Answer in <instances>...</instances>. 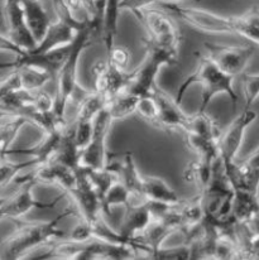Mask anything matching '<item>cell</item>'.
<instances>
[{
    "mask_svg": "<svg viewBox=\"0 0 259 260\" xmlns=\"http://www.w3.org/2000/svg\"><path fill=\"white\" fill-rule=\"evenodd\" d=\"M76 210L66 209L50 221L22 222L17 230L8 236L0 245V258L23 259L30 251L46 248L54 243V239L63 236L59 223L66 216L76 215Z\"/></svg>",
    "mask_w": 259,
    "mask_h": 260,
    "instance_id": "obj_1",
    "label": "cell"
},
{
    "mask_svg": "<svg viewBox=\"0 0 259 260\" xmlns=\"http://www.w3.org/2000/svg\"><path fill=\"white\" fill-rule=\"evenodd\" d=\"M196 54H198V67L192 74L186 77L185 81L178 87L177 92H176L177 103H182L183 96L192 85L200 84L203 87V95H201V104L199 110L206 111L207 106L215 96L225 93L232 100L233 110L235 111L238 104V95L234 90V85H233L234 76L222 71L206 54H204V56H201L200 53Z\"/></svg>",
    "mask_w": 259,
    "mask_h": 260,
    "instance_id": "obj_2",
    "label": "cell"
},
{
    "mask_svg": "<svg viewBox=\"0 0 259 260\" xmlns=\"http://www.w3.org/2000/svg\"><path fill=\"white\" fill-rule=\"evenodd\" d=\"M98 37H102V36L98 33L92 24H86L84 28H81L72 42L71 53L57 74L56 80H54V84H56L54 113L61 120H64V113L67 110V106L70 105L74 96L76 95L77 88H79L77 87V66H79L77 63H79L81 53L87 47L92 46Z\"/></svg>",
    "mask_w": 259,
    "mask_h": 260,
    "instance_id": "obj_3",
    "label": "cell"
},
{
    "mask_svg": "<svg viewBox=\"0 0 259 260\" xmlns=\"http://www.w3.org/2000/svg\"><path fill=\"white\" fill-rule=\"evenodd\" d=\"M133 14L138 18L147 32V38L143 41L178 54L182 36L168 10L165 8L157 9L146 7L137 10Z\"/></svg>",
    "mask_w": 259,
    "mask_h": 260,
    "instance_id": "obj_4",
    "label": "cell"
},
{
    "mask_svg": "<svg viewBox=\"0 0 259 260\" xmlns=\"http://www.w3.org/2000/svg\"><path fill=\"white\" fill-rule=\"evenodd\" d=\"M147 56L143 63L131 72L126 91L138 96L151 95L157 86V76L162 66H175L178 62V54L143 41Z\"/></svg>",
    "mask_w": 259,
    "mask_h": 260,
    "instance_id": "obj_5",
    "label": "cell"
},
{
    "mask_svg": "<svg viewBox=\"0 0 259 260\" xmlns=\"http://www.w3.org/2000/svg\"><path fill=\"white\" fill-rule=\"evenodd\" d=\"M162 8L182 20L188 27L207 36L234 35L230 17L195 7H181L178 4H160Z\"/></svg>",
    "mask_w": 259,
    "mask_h": 260,
    "instance_id": "obj_6",
    "label": "cell"
},
{
    "mask_svg": "<svg viewBox=\"0 0 259 260\" xmlns=\"http://www.w3.org/2000/svg\"><path fill=\"white\" fill-rule=\"evenodd\" d=\"M113 121V118L105 106L95 118L91 140L81 152V160H80L81 167L90 168V170H102L108 166L106 139H108Z\"/></svg>",
    "mask_w": 259,
    "mask_h": 260,
    "instance_id": "obj_7",
    "label": "cell"
},
{
    "mask_svg": "<svg viewBox=\"0 0 259 260\" xmlns=\"http://www.w3.org/2000/svg\"><path fill=\"white\" fill-rule=\"evenodd\" d=\"M206 56L228 75L237 76L244 72L252 58L254 48L252 46H232V44L204 43Z\"/></svg>",
    "mask_w": 259,
    "mask_h": 260,
    "instance_id": "obj_8",
    "label": "cell"
},
{
    "mask_svg": "<svg viewBox=\"0 0 259 260\" xmlns=\"http://www.w3.org/2000/svg\"><path fill=\"white\" fill-rule=\"evenodd\" d=\"M37 183V179L33 178L18 187L14 192H12L8 196L4 206L0 210V220H3V218L18 220V218L27 215L29 211H32L33 209H52L61 201L63 196H58L52 202L38 201L35 194H33V189H35V186Z\"/></svg>",
    "mask_w": 259,
    "mask_h": 260,
    "instance_id": "obj_9",
    "label": "cell"
},
{
    "mask_svg": "<svg viewBox=\"0 0 259 260\" xmlns=\"http://www.w3.org/2000/svg\"><path fill=\"white\" fill-rule=\"evenodd\" d=\"M69 194L74 200L75 210L77 215L81 216V221L91 223L100 215H103L102 199L98 194L95 187L92 186L86 168H79L77 182L74 188L69 192Z\"/></svg>",
    "mask_w": 259,
    "mask_h": 260,
    "instance_id": "obj_10",
    "label": "cell"
},
{
    "mask_svg": "<svg viewBox=\"0 0 259 260\" xmlns=\"http://www.w3.org/2000/svg\"><path fill=\"white\" fill-rule=\"evenodd\" d=\"M3 13L7 23V37L23 52L33 51L38 42L27 24L20 0H4Z\"/></svg>",
    "mask_w": 259,
    "mask_h": 260,
    "instance_id": "obj_11",
    "label": "cell"
},
{
    "mask_svg": "<svg viewBox=\"0 0 259 260\" xmlns=\"http://www.w3.org/2000/svg\"><path fill=\"white\" fill-rule=\"evenodd\" d=\"M71 48L72 43H70L66 44V46L59 47V48L52 49V51L43 52V53L24 52L23 54L17 56L14 61L0 63V69L14 70L17 67L23 66V64H28V66H33L36 69L48 72L54 81L57 74H58V71L62 69L64 62H66L67 57L71 53Z\"/></svg>",
    "mask_w": 259,
    "mask_h": 260,
    "instance_id": "obj_12",
    "label": "cell"
},
{
    "mask_svg": "<svg viewBox=\"0 0 259 260\" xmlns=\"http://www.w3.org/2000/svg\"><path fill=\"white\" fill-rule=\"evenodd\" d=\"M257 118L258 114L254 110L244 108V110L221 133L219 139V150L222 160H235L242 148L245 132L257 120Z\"/></svg>",
    "mask_w": 259,
    "mask_h": 260,
    "instance_id": "obj_13",
    "label": "cell"
},
{
    "mask_svg": "<svg viewBox=\"0 0 259 260\" xmlns=\"http://www.w3.org/2000/svg\"><path fill=\"white\" fill-rule=\"evenodd\" d=\"M91 72L95 82V91L105 96L108 101L125 90L131 77V72L126 74L124 70L116 67L109 58L95 62Z\"/></svg>",
    "mask_w": 259,
    "mask_h": 260,
    "instance_id": "obj_14",
    "label": "cell"
},
{
    "mask_svg": "<svg viewBox=\"0 0 259 260\" xmlns=\"http://www.w3.org/2000/svg\"><path fill=\"white\" fill-rule=\"evenodd\" d=\"M152 221H153V217H152L151 212L147 207L146 199L136 197L132 194L131 201L125 206V214H124V218L121 221L119 233L126 240L136 244L139 250L143 251L142 246L139 245L136 239L148 228Z\"/></svg>",
    "mask_w": 259,
    "mask_h": 260,
    "instance_id": "obj_15",
    "label": "cell"
},
{
    "mask_svg": "<svg viewBox=\"0 0 259 260\" xmlns=\"http://www.w3.org/2000/svg\"><path fill=\"white\" fill-rule=\"evenodd\" d=\"M152 93L158 104V119L155 126L166 132H183L188 114L181 109V104L177 103L176 98H171L170 93L158 85Z\"/></svg>",
    "mask_w": 259,
    "mask_h": 260,
    "instance_id": "obj_16",
    "label": "cell"
},
{
    "mask_svg": "<svg viewBox=\"0 0 259 260\" xmlns=\"http://www.w3.org/2000/svg\"><path fill=\"white\" fill-rule=\"evenodd\" d=\"M77 172L79 168L76 170L57 160H51L35 167V177L38 183L58 184L66 193H69L76 184Z\"/></svg>",
    "mask_w": 259,
    "mask_h": 260,
    "instance_id": "obj_17",
    "label": "cell"
},
{
    "mask_svg": "<svg viewBox=\"0 0 259 260\" xmlns=\"http://www.w3.org/2000/svg\"><path fill=\"white\" fill-rule=\"evenodd\" d=\"M66 126L67 124L59 129L45 133V138H43L38 144L33 145V147L30 148H20V149H12V148H10V149L8 150L7 155H29L30 158L36 159L38 166L51 162V160H53L54 157H56L57 150H58L59 144H61V140L62 137H63V132L64 129H66Z\"/></svg>",
    "mask_w": 259,
    "mask_h": 260,
    "instance_id": "obj_18",
    "label": "cell"
},
{
    "mask_svg": "<svg viewBox=\"0 0 259 260\" xmlns=\"http://www.w3.org/2000/svg\"><path fill=\"white\" fill-rule=\"evenodd\" d=\"M80 29H81V28L75 25L74 23L57 18L56 22L52 23L50 25V28H48L47 32H46L45 37L38 42L37 47H36L33 51L28 52L43 53V52L52 51V49L59 48V47L72 43Z\"/></svg>",
    "mask_w": 259,
    "mask_h": 260,
    "instance_id": "obj_19",
    "label": "cell"
},
{
    "mask_svg": "<svg viewBox=\"0 0 259 260\" xmlns=\"http://www.w3.org/2000/svg\"><path fill=\"white\" fill-rule=\"evenodd\" d=\"M106 167L111 168L119 174L120 181L128 187L133 196L146 199L143 194V176L137 168L133 153H125V154H123V157L119 158L118 162L111 163V165L108 163Z\"/></svg>",
    "mask_w": 259,
    "mask_h": 260,
    "instance_id": "obj_20",
    "label": "cell"
},
{
    "mask_svg": "<svg viewBox=\"0 0 259 260\" xmlns=\"http://www.w3.org/2000/svg\"><path fill=\"white\" fill-rule=\"evenodd\" d=\"M20 2H22L23 9H24L28 27L36 41L40 42L52 24L50 15L41 4V0H20Z\"/></svg>",
    "mask_w": 259,
    "mask_h": 260,
    "instance_id": "obj_21",
    "label": "cell"
},
{
    "mask_svg": "<svg viewBox=\"0 0 259 260\" xmlns=\"http://www.w3.org/2000/svg\"><path fill=\"white\" fill-rule=\"evenodd\" d=\"M183 133H192V134L219 142L222 130L220 128L216 119L209 115L206 111L198 110L192 115H190V114L187 115Z\"/></svg>",
    "mask_w": 259,
    "mask_h": 260,
    "instance_id": "obj_22",
    "label": "cell"
},
{
    "mask_svg": "<svg viewBox=\"0 0 259 260\" xmlns=\"http://www.w3.org/2000/svg\"><path fill=\"white\" fill-rule=\"evenodd\" d=\"M143 194L148 200L166 202L176 206L182 202L175 189L159 177L143 176Z\"/></svg>",
    "mask_w": 259,
    "mask_h": 260,
    "instance_id": "obj_23",
    "label": "cell"
},
{
    "mask_svg": "<svg viewBox=\"0 0 259 260\" xmlns=\"http://www.w3.org/2000/svg\"><path fill=\"white\" fill-rule=\"evenodd\" d=\"M121 12L120 0H106L104 9L102 24V41L106 48V53L115 46V38L118 35V20Z\"/></svg>",
    "mask_w": 259,
    "mask_h": 260,
    "instance_id": "obj_24",
    "label": "cell"
},
{
    "mask_svg": "<svg viewBox=\"0 0 259 260\" xmlns=\"http://www.w3.org/2000/svg\"><path fill=\"white\" fill-rule=\"evenodd\" d=\"M234 35H239L259 46V8L253 7L244 14L232 15Z\"/></svg>",
    "mask_w": 259,
    "mask_h": 260,
    "instance_id": "obj_25",
    "label": "cell"
},
{
    "mask_svg": "<svg viewBox=\"0 0 259 260\" xmlns=\"http://www.w3.org/2000/svg\"><path fill=\"white\" fill-rule=\"evenodd\" d=\"M234 206L233 216L238 223H245L259 214L258 194L249 191L237 189L234 191Z\"/></svg>",
    "mask_w": 259,
    "mask_h": 260,
    "instance_id": "obj_26",
    "label": "cell"
},
{
    "mask_svg": "<svg viewBox=\"0 0 259 260\" xmlns=\"http://www.w3.org/2000/svg\"><path fill=\"white\" fill-rule=\"evenodd\" d=\"M139 99H141V96L123 90L108 101L106 109H108L109 114L114 121L123 120V119L128 118L133 114H137Z\"/></svg>",
    "mask_w": 259,
    "mask_h": 260,
    "instance_id": "obj_27",
    "label": "cell"
},
{
    "mask_svg": "<svg viewBox=\"0 0 259 260\" xmlns=\"http://www.w3.org/2000/svg\"><path fill=\"white\" fill-rule=\"evenodd\" d=\"M181 215V231L183 234L196 226L201 225L205 221L203 202L200 194L188 201H182L178 205Z\"/></svg>",
    "mask_w": 259,
    "mask_h": 260,
    "instance_id": "obj_28",
    "label": "cell"
},
{
    "mask_svg": "<svg viewBox=\"0 0 259 260\" xmlns=\"http://www.w3.org/2000/svg\"><path fill=\"white\" fill-rule=\"evenodd\" d=\"M185 134L186 144L190 148L191 152L198 155L199 159L215 162L220 157L219 142L217 140L207 139V138L192 134V133H185Z\"/></svg>",
    "mask_w": 259,
    "mask_h": 260,
    "instance_id": "obj_29",
    "label": "cell"
},
{
    "mask_svg": "<svg viewBox=\"0 0 259 260\" xmlns=\"http://www.w3.org/2000/svg\"><path fill=\"white\" fill-rule=\"evenodd\" d=\"M108 104V100L104 95L98 91L92 92H85V95L80 99V103L77 105L76 116L75 120H87L94 121L98 114L103 110Z\"/></svg>",
    "mask_w": 259,
    "mask_h": 260,
    "instance_id": "obj_30",
    "label": "cell"
},
{
    "mask_svg": "<svg viewBox=\"0 0 259 260\" xmlns=\"http://www.w3.org/2000/svg\"><path fill=\"white\" fill-rule=\"evenodd\" d=\"M28 123H29L28 119L22 115H10L3 123H0V158L2 159L7 158L8 150L12 147L18 133Z\"/></svg>",
    "mask_w": 259,
    "mask_h": 260,
    "instance_id": "obj_31",
    "label": "cell"
},
{
    "mask_svg": "<svg viewBox=\"0 0 259 260\" xmlns=\"http://www.w3.org/2000/svg\"><path fill=\"white\" fill-rule=\"evenodd\" d=\"M212 166L214 162H207V160L196 159L190 162L186 167L183 177L187 182H192L198 186L199 191L203 192L210 183V179L212 176Z\"/></svg>",
    "mask_w": 259,
    "mask_h": 260,
    "instance_id": "obj_32",
    "label": "cell"
},
{
    "mask_svg": "<svg viewBox=\"0 0 259 260\" xmlns=\"http://www.w3.org/2000/svg\"><path fill=\"white\" fill-rule=\"evenodd\" d=\"M14 70L19 75L20 84H22V87L25 88V90H40V88H43L47 82L53 81V79H52V76L48 72L36 69L33 66H28V64H23V66L17 67Z\"/></svg>",
    "mask_w": 259,
    "mask_h": 260,
    "instance_id": "obj_33",
    "label": "cell"
},
{
    "mask_svg": "<svg viewBox=\"0 0 259 260\" xmlns=\"http://www.w3.org/2000/svg\"><path fill=\"white\" fill-rule=\"evenodd\" d=\"M132 199V192L128 187L119 179L110 186L102 199L103 214L109 215L110 210L115 206H124L129 204Z\"/></svg>",
    "mask_w": 259,
    "mask_h": 260,
    "instance_id": "obj_34",
    "label": "cell"
},
{
    "mask_svg": "<svg viewBox=\"0 0 259 260\" xmlns=\"http://www.w3.org/2000/svg\"><path fill=\"white\" fill-rule=\"evenodd\" d=\"M30 166H35L37 167L38 163L36 162V159L30 158L29 160L23 163H13L5 158L0 162V191L4 188H7L10 183H12L13 179L18 176L23 170H25L27 167Z\"/></svg>",
    "mask_w": 259,
    "mask_h": 260,
    "instance_id": "obj_35",
    "label": "cell"
},
{
    "mask_svg": "<svg viewBox=\"0 0 259 260\" xmlns=\"http://www.w3.org/2000/svg\"><path fill=\"white\" fill-rule=\"evenodd\" d=\"M137 114H138L143 120H146L147 123L155 126L158 119V104L157 101H155L153 93L147 96H142V98L139 99Z\"/></svg>",
    "mask_w": 259,
    "mask_h": 260,
    "instance_id": "obj_36",
    "label": "cell"
},
{
    "mask_svg": "<svg viewBox=\"0 0 259 260\" xmlns=\"http://www.w3.org/2000/svg\"><path fill=\"white\" fill-rule=\"evenodd\" d=\"M151 259L157 260H185L191 259V249L187 244L183 246H173L171 249L159 248L148 256Z\"/></svg>",
    "mask_w": 259,
    "mask_h": 260,
    "instance_id": "obj_37",
    "label": "cell"
},
{
    "mask_svg": "<svg viewBox=\"0 0 259 260\" xmlns=\"http://www.w3.org/2000/svg\"><path fill=\"white\" fill-rule=\"evenodd\" d=\"M243 91L245 98V108H250L259 98V74H242Z\"/></svg>",
    "mask_w": 259,
    "mask_h": 260,
    "instance_id": "obj_38",
    "label": "cell"
},
{
    "mask_svg": "<svg viewBox=\"0 0 259 260\" xmlns=\"http://www.w3.org/2000/svg\"><path fill=\"white\" fill-rule=\"evenodd\" d=\"M74 130L75 139H76L77 145L82 152L91 140L92 133H94V121L74 120Z\"/></svg>",
    "mask_w": 259,
    "mask_h": 260,
    "instance_id": "obj_39",
    "label": "cell"
},
{
    "mask_svg": "<svg viewBox=\"0 0 259 260\" xmlns=\"http://www.w3.org/2000/svg\"><path fill=\"white\" fill-rule=\"evenodd\" d=\"M108 58L115 64L119 69L124 70L125 71L126 66L131 62V52L128 51V48L121 46H114L113 49L108 53Z\"/></svg>",
    "mask_w": 259,
    "mask_h": 260,
    "instance_id": "obj_40",
    "label": "cell"
},
{
    "mask_svg": "<svg viewBox=\"0 0 259 260\" xmlns=\"http://www.w3.org/2000/svg\"><path fill=\"white\" fill-rule=\"evenodd\" d=\"M155 0H120L121 10L126 9L131 10L132 13L142 9V8L149 7L151 4H154Z\"/></svg>",
    "mask_w": 259,
    "mask_h": 260,
    "instance_id": "obj_41",
    "label": "cell"
},
{
    "mask_svg": "<svg viewBox=\"0 0 259 260\" xmlns=\"http://www.w3.org/2000/svg\"><path fill=\"white\" fill-rule=\"evenodd\" d=\"M0 49H2V51L12 52V53L17 54V56L24 53V52H23L19 47H17L14 43L12 42V41H10L7 36H3V35H0Z\"/></svg>",
    "mask_w": 259,
    "mask_h": 260,
    "instance_id": "obj_42",
    "label": "cell"
},
{
    "mask_svg": "<svg viewBox=\"0 0 259 260\" xmlns=\"http://www.w3.org/2000/svg\"><path fill=\"white\" fill-rule=\"evenodd\" d=\"M243 163H244V165H247L248 167L259 170V148L258 149H255L253 153H250L249 157H248Z\"/></svg>",
    "mask_w": 259,
    "mask_h": 260,
    "instance_id": "obj_43",
    "label": "cell"
},
{
    "mask_svg": "<svg viewBox=\"0 0 259 260\" xmlns=\"http://www.w3.org/2000/svg\"><path fill=\"white\" fill-rule=\"evenodd\" d=\"M182 2V0H155L158 4H177V3ZM195 2H200V0H195Z\"/></svg>",
    "mask_w": 259,
    "mask_h": 260,
    "instance_id": "obj_44",
    "label": "cell"
},
{
    "mask_svg": "<svg viewBox=\"0 0 259 260\" xmlns=\"http://www.w3.org/2000/svg\"><path fill=\"white\" fill-rule=\"evenodd\" d=\"M10 115H12V114H9L7 110H4L3 108H0V123H3V121H4L5 119L9 118Z\"/></svg>",
    "mask_w": 259,
    "mask_h": 260,
    "instance_id": "obj_45",
    "label": "cell"
},
{
    "mask_svg": "<svg viewBox=\"0 0 259 260\" xmlns=\"http://www.w3.org/2000/svg\"><path fill=\"white\" fill-rule=\"evenodd\" d=\"M8 200V196H0V210H2V207L4 206V204L7 202Z\"/></svg>",
    "mask_w": 259,
    "mask_h": 260,
    "instance_id": "obj_46",
    "label": "cell"
}]
</instances>
